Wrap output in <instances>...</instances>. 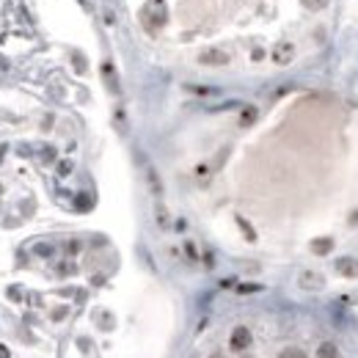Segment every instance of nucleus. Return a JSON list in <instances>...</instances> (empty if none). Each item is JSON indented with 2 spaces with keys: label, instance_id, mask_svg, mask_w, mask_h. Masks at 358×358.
<instances>
[{
  "label": "nucleus",
  "instance_id": "6",
  "mask_svg": "<svg viewBox=\"0 0 358 358\" xmlns=\"http://www.w3.org/2000/svg\"><path fill=\"white\" fill-rule=\"evenodd\" d=\"M199 61L201 64H209V66H224V64H229V56L224 50H204L199 56Z\"/></svg>",
  "mask_w": 358,
  "mask_h": 358
},
{
  "label": "nucleus",
  "instance_id": "1",
  "mask_svg": "<svg viewBox=\"0 0 358 358\" xmlns=\"http://www.w3.org/2000/svg\"><path fill=\"white\" fill-rule=\"evenodd\" d=\"M166 19H168V14H166V6L160 3V0L149 3L144 9V14H141V22H144V28L149 31V33H157L166 25Z\"/></svg>",
  "mask_w": 358,
  "mask_h": 358
},
{
  "label": "nucleus",
  "instance_id": "4",
  "mask_svg": "<svg viewBox=\"0 0 358 358\" xmlns=\"http://www.w3.org/2000/svg\"><path fill=\"white\" fill-rule=\"evenodd\" d=\"M298 284L303 289H322L325 287V276L314 273V270H303V273L298 276Z\"/></svg>",
  "mask_w": 358,
  "mask_h": 358
},
{
  "label": "nucleus",
  "instance_id": "17",
  "mask_svg": "<svg viewBox=\"0 0 358 358\" xmlns=\"http://www.w3.org/2000/svg\"><path fill=\"white\" fill-rule=\"evenodd\" d=\"M185 251H187V256H190L193 262L199 259V254H196V245H193V242H185Z\"/></svg>",
  "mask_w": 358,
  "mask_h": 358
},
{
  "label": "nucleus",
  "instance_id": "13",
  "mask_svg": "<svg viewBox=\"0 0 358 358\" xmlns=\"http://www.w3.org/2000/svg\"><path fill=\"white\" fill-rule=\"evenodd\" d=\"M303 6L312 9V11H320V9H325V6H328V0H303Z\"/></svg>",
  "mask_w": 358,
  "mask_h": 358
},
{
  "label": "nucleus",
  "instance_id": "15",
  "mask_svg": "<svg viewBox=\"0 0 358 358\" xmlns=\"http://www.w3.org/2000/svg\"><path fill=\"white\" fill-rule=\"evenodd\" d=\"M69 171H72V163H69V160L58 163V174H61V177H69Z\"/></svg>",
  "mask_w": 358,
  "mask_h": 358
},
{
  "label": "nucleus",
  "instance_id": "5",
  "mask_svg": "<svg viewBox=\"0 0 358 358\" xmlns=\"http://www.w3.org/2000/svg\"><path fill=\"white\" fill-rule=\"evenodd\" d=\"M336 270H339V276L358 279V259L355 256H339V259H336Z\"/></svg>",
  "mask_w": 358,
  "mask_h": 358
},
{
  "label": "nucleus",
  "instance_id": "10",
  "mask_svg": "<svg viewBox=\"0 0 358 358\" xmlns=\"http://www.w3.org/2000/svg\"><path fill=\"white\" fill-rule=\"evenodd\" d=\"M146 177H149V185H152V190L154 193H163V185H160V179H157V171H154V168H149V171H146Z\"/></svg>",
  "mask_w": 358,
  "mask_h": 358
},
{
  "label": "nucleus",
  "instance_id": "3",
  "mask_svg": "<svg viewBox=\"0 0 358 358\" xmlns=\"http://www.w3.org/2000/svg\"><path fill=\"white\" fill-rule=\"evenodd\" d=\"M295 61V44L292 42H279L273 47V64H279V66H287V64H292Z\"/></svg>",
  "mask_w": 358,
  "mask_h": 358
},
{
  "label": "nucleus",
  "instance_id": "16",
  "mask_svg": "<svg viewBox=\"0 0 358 358\" xmlns=\"http://www.w3.org/2000/svg\"><path fill=\"white\" fill-rule=\"evenodd\" d=\"M157 224L160 226H168V212H166L163 207H157Z\"/></svg>",
  "mask_w": 358,
  "mask_h": 358
},
{
  "label": "nucleus",
  "instance_id": "23",
  "mask_svg": "<svg viewBox=\"0 0 358 358\" xmlns=\"http://www.w3.org/2000/svg\"><path fill=\"white\" fill-rule=\"evenodd\" d=\"M209 358H224V355H221V353H215V355H209Z\"/></svg>",
  "mask_w": 358,
  "mask_h": 358
},
{
  "label": "nucleus",
  "instance_id": "8",
  "mask_svg": "<svg viewBox=\"0 0 358 358\" xmlns=\"http://www.w3.org/2000/svg\"><path fill=\"white\" fill-rule=\"evenodd\" d=\"M317 358H339V350H336L334 342H322L317 347Z\"/></svg>",
  "mask_w": 358,
  "mask_h": 358
},
{
  "label": "nucleus",
  "instance_id": "19",
  "mask_svg": "<svg viewBox=\"0 0 358 358\" xmlns=\"http://www.w3.org/2000/svg\"><path fill=\"white\" fill-rule=\"evenodd\" d=\"M66 251H69V254H77V251H80V242H77V240H72L69 245H66Z\"/></svg>",
  "mask_w": 358,
  "mask_h": 358
},
{
  "label": "nucleus",
  "instance_id": "11",
  "mask_svg": "<svg viewBox=\"0 0 358 358\" xmlns=\"http://www.w3.org/2000/svg\"><path fill=\"white\" fill-rule=\"evenodd\" d=\"M279 358H306V353L300 347H284L279 353Z\"/></svg>",
  "mask_w": 358,
  "mask_h": 358
},
{
  "label": "nucleus",
  "instance_id": "9",
  "mask_svg": "<svg viewBox=\"0 0 358 358\" xmlns=\"http://www.w3.org/2000/svg\"><path fill=\"white\" fill-rule=\"evenodd\" d=\"M256 116H259V113H256V107H254V105L242 107V113H240V124H242V127L254 124V121H256Z\"/></svg>",
  "mask_w": 358,
  "mask_h": 358
},
{
  "label": "nucleus",
  "instance_id": "14",
  "mask_svg": "<svg viewBox=\"0 0 358 358\" xmlns=\"http://www.w3.org/2000/svg\"><path fill=\"white\" fill-rule=\"evenodd\" d=\"M196 177H199V182H207V179H209V166L201 163L199 168H196Z\"/></svg>",
  "mask_w": 358,
  "mask_h": 358
},
{
  "label": "nucleus",
  "instance_id": "20",
  "mask_svg": "<svg viewBox=\"0 0 358 358\" xmlns=\"http://www.w3.org/2000/svg\"><path fill=\"white\" fill-rule=\"evenodd\" d=\"M0 358H11V353H9V347H6V344H0Z\"/></svg>",
  "mask_w": 358,
  "mask_h": 358
},
{
  "label": "nucleus",
  "instance_id": "7",
  "mask_svg": "<svg viewBox=\"0 0 358 358\" xmlns=\"http://www.w3.org/2000/svg\"><path fill=\"white\" fill-rule=\"evenodd\" d=\"M331 251H334V240H331V237H317V240H312V254L325 256Z\"/></svg>",
  "mask_w": 358,
  "mask_h": 358
},
{
  "label": "nucleus",
  "instance_id": "21",
  "mask_svg": "<svg viewBox=\"0 0 358 358\" xmlns=\"http://www.w3.org/2000/svg\"><path fill=\"white\" fill-rule=\"evenodd\" d=\"M350 224H353V226H358V212H353V218H350Z\"/></svg>",
  "mask_w": 358,
  "mask_h": 358
},
{
  "label": "nucleus",
  "instance_id": "18",
  "mask_svg": "<svg viewBox=\"0 0 358 358\" xmlns=\"http://www.w3.org/2000/svg\"><path fill=\"white\" fill-rule=\"evenodd\" d=\"M36 254H39V256H50L52 248H50V245H36Z\"/></svg>",
  "mask_w": 358,
  "mask_h": 358
},
{
  "label": "nucleus",
  "instance_id": "12",
  "mask_svg": "<svg viewBox=\"0 0 358 358\" xmlns=\"http://www.w3.org/2000/svg\"><path fill=\"white\" fill-rule=\"evenodd\" d=\"M262 284H237V292L240 295H248V292H259Z\"/></svg>",
  "mask_w": 358,
  "mask_h": 358
},
{
  "label": "nucleus",
  "instance_id": "22",
  "mask_svg": "<svg viewBox=\"0 0 358 358\" xmlns=\"http://www.w3.org/2000/svg\"><path fill=\"white\" fill-rule=\"evenodd\" d=\"M3 154H6V146H3V144H0V160H3Z\"/></svg>",
  "mask_w": 358,
  "mask_h": 358
},
{
  "label": "nucleus",
  "instance_id": "2",
  "mask_svg": "<svg viewBox=\"0 0 358 358\" xmlns=\"http://www.w3.org/2000/svg\"><path fill=\"white\" fill-rule=\"evenodd\" d=\"M251 342H254V336H251V331H248L245 325H237L232 331V336H229V347H232L234 353L248 350V347H251Z\"/></svg>",
  "mask_w": 358,
  "mask_h": 358
}]
</instances>
